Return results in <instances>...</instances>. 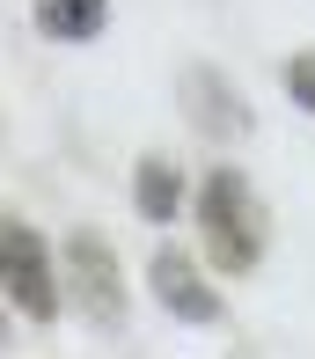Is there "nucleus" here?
Returning <instances> with one entry per match:
<instances>
[{
    "mask_svg": "<svg viewBox=\"0 0 315 359\" xmlns=\"http://www.w3.org/2000/svg\"><path fill=\"white\" fill-rule=\"evenodd\" d=\"M191 227H198V257L213 264V279H250L272 250V213H264L250 169L213 161L191 184Z\"/></svg>",
    "mask_w": 315,
    "mask_h": 359,
    "instance_id": "1",
    "label": "nucleus"
},
{
    "mask_svg": "<svg viewBox=\"0 0 315 359\" xmlns=\"http://www.w3.org/2000/svg\"><path fill=\"white\" fill-rule=\"evenodd\" d=\"M59 293H66V308H74L95 337L125 330V316H132L125 264H118V250H110L95 227H74V235L59 242Z\"/></svg>",
    "mask_w": 315,
    "mask_h": 359,
    "instance_id": "2",
    "label": "nucleus"
},
{
    "mask_svg": "<svg viewBox=\"0 0 315 359\" xmlns=\"http://www.w3.org/2000/svg\"><path fill=\"white\" fill-rule=\"evenodd\" d=\"M0 301H8L22 323H37V330H52L66 316L59 250L44 242V227H29L22 213H0Z\"/></svg>",
    "mask_w": 315,
    "mask_h": 359,
    "instance_id": "3",
    "label": "nucleus"
},
{
    "mask_svg": "<svg viewBox=\"0 0 315 359\" xmlns=\"http://www.w3.org/2000/svg\"><path fill=\"white\" fill-rule=\"evenodd\" d=\"M147 293H154V308L176 330H220L227 323V293L213 286V264L191 257V250H176V242H161V250L147 257Z\"/></svg>",
    "mask_w": 315,
    "mask_h": 359,
    "instance_id": "4",
    "label": "nucleus"
},
{
    "mask_svg": "<svg viewBox=\"0 0 315 359\" xmlns=\"http://www.w3.org/2000/svg\"><path fill=\"white\" fill-rule=\"evenodd\" d=\"M176 103H184V125L198 140H213V147H242L257 133V110H250V95H242V81H227V67H184V81H176Z\"/></svg>",
    "mask_w": 315,
    "mask_h": 359,
    "instance_id": "5",
    "label": "nucleus"
},
{
    "mask_svg": "<svg viewBox=\"0 0 315 359\" xmlns=\"http://www.w3.org/2000/svg\"><path fill=\"white\" fill-rule=\"evenodd\" d=\"M132 213H140V227H176L191 213V176H184L176 154L147 147V154L132 161Z\"/></svg>",
    "mask_w": 315,
    "mask_h": 359,
    "instance_id": "6",
    "label": "nucleus"
},
{
    "mask_svg": "<svg viewBox=\"0 0 315 359\" xmlns=\"http://www.w3.org/2000/svg\"><path fill=\"white\" fill-rule=\"evenodd\" d=\"M29 29H37L44 44L81 52V44H95L110 29V0H29Z\"/></svg>",
    "mask_w": 315,
    "mask_h": 359,
    "instance_id": "7",
    "label": "nucleus"
},
{
    "mask_svg": "<svg viewBox=\"0 0 315 359\" xmlns=\"http://www.w3.org/2000/svg\"><path fill=\"white\" fill-rule=\"evenodd\" d=\"M279 88H286V103L301 110V118H315V52H293L286 67H279Z\"/></svg>",
    "mask_w": 315,
    "mask_h": 359,
    "instance_id": "8",
    "label": "nucleus"
},
{
    "mask_svg": "<svg viewBox=\"0 0 315 359\" xmlns=\"http://www.w3.org/2000/svg\"><path fill=\"white\" fill-rule=\"evenodd\" d=\"M15 323H22V316H15V308L0 301V352H15Z\"/></svg>",
    "mask_w": 315,
    "mask_h": 359,
    "instance_id": "9",
    "label": "nucleus"
}]
</instances>
